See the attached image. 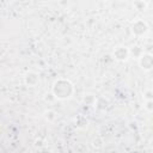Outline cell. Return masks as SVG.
Segmentation results:
<instances>
[{"label": "cell", "instance_id": "cell-4", "mask_svg": "<svg viewBox=\"0 0 153 153\" xmlns=\"http://www.w3.org/2000/svg\"><path fill=\"white\" fill-rule=\"evenodd\" d=\"M112 55L117 61H124V60H127V57L129 55V49L126 47H122V45L116 47Z\"/></svg>", "mask_w": 153, "mask_h": 153}, {"label": "cell", "instance_id": "cell-2", "mask_svg": "<svg viewBox=\"0 0 153 153\" xmlns=\"http://www.w3.org/2000/svg\"><path fill=\"white\" fill-rule=\"evenodd\" d=\"M131 31L135 36H143L148 31V25L145 20L137 19L131 24Z\"/></svg>", "mask_w": 153, "mask_h": 153}, {"label": "cell", "instance_id": "cell-3", "mask_svg": "<svg viewBox=\"0 0 153 153\" xmlns=\"http://www.w3.org/2000/svg\"><path fill=\"white\" fill-rule=\"evenodd\" d=\"M140 67L145 71H151L153 68V55L148 53H143V55L139 59Z\"/></svg>", "mask_w": 153, "mask_h": 153}, {"label": "cell", "instance_id": "cell-8", "mask_svg": "<svg viewBox=\"0 0 153 153\" xmlns=\"http://www.w3.org/2000/svg\"><path fill=\"white\" fill-rule=\"evenodd\" d=\"M134 6H135L136 10L143 11V10H146V7H147V2H145V1H142V0H136V1H134Z\"/></svg>", "mask_w": 153, "mask_h": 153}, {"label": "cell", "instance_id": "cell-6", "mask_svg": "<svg viewBox=\"0 0 153 153\" xmlns=\"http://www.w3.org/2000/svg\"><path fill=\"white\" fill-rule=\"evenodd\" d=\"M129 54H131L134 57L140 59V57L143 55V50H142V48H141L140 45H135V47H133V48L129 50Z\"/></svg>", "mask_w": 153, "mask_h": 153}, {"label": "cell", "instance_id": "cell-5", "mask_svg": "<svg viewBox=\"0 0 153 153\" xmlns=\"http://www.w3.org/2000/svg\"><path fill=\"white\" fill-rule=\"evenodd\" d=\"M38 75L35 73V72H29L26 73L25 75V84L29 85V86H35L38 84Z\"/></svg>", "mask_w": 153, "mask_h": 153}, {"label": "cell", "instance_id": "cell-9", "mask_svg": "<svg viewBox=\"0 0 153 153\" xmlns=\"http://www.w3.org/2000/svg\"><path fill=\"white\" fill-rule=\"evenodd\" d=\"M146 109H147V110H149V111H152V110H153V99L147 100V103H146Z\"/></svg>", "mask_w": 153, "mask_h": 153}, {"label": "cell", "instance_id": "cell-1", "mask_svg": "<svg viewBox=\"0 0 153 153\" xmlns=\"http://www.w3.org/2000/svg\"><path fill=\"white\" fill-rule=\"evenodd\" d=\"M74 91L73 84L67 79H57L53 85V94L57 99H68L72 97Z\"/></svg>", "mask_w": 153, "mask_h": 153}, {"label": "cell", "instance_id": "cell-10", "mask_svg": "<svg viewBox=\"0 0 153 153\" xmlns=\"http://www.w3.org/2000/svg\"><path fill=\"white\" fill-rule=\"evenodd\" d=\"M93 100H94V98L91 94H87V96L84 97V102H86V103H92Z\"/></svg>", "mask_w": 153, "mask_h": 153}, {"label": "cell", "instance_id": "cell-7", "mask_svg": "<svg viewBox=\"0 0 153 153\" xmlns=\"http://www.w3.org/2000/svg\"><path fill=\"white\" fill-rule=\"evenodd\" d=\"M97 108L98 109H102V110H104L106 106H108V104H109V102L105 99V98H103V97H99L98 99H97Z\"/></svg>", "mask_w": 153, "mask_h": 153}]
</instances>
